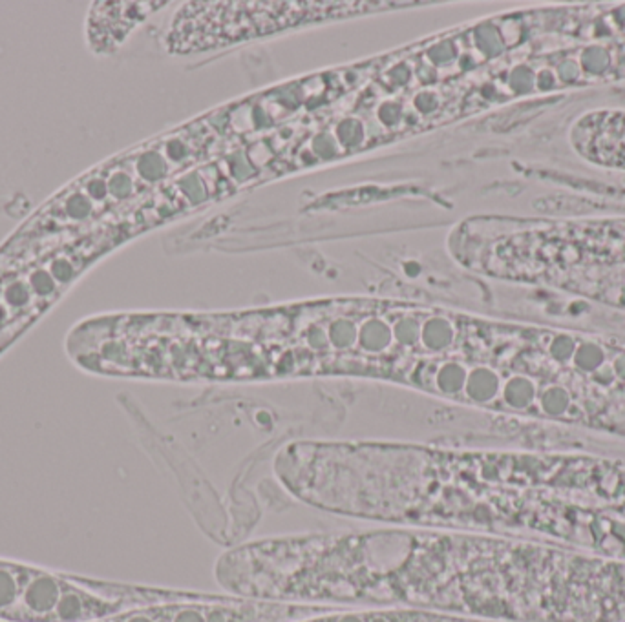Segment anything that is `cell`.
I'll use <instances>...</instances> for the list:
<instances>
[{
  "label": "cell",
  "instance_id": "obj_1",
  "mask_svg": "<svg viewBox=\"0 0 625 622\" xmlns=\"http://www.w3.org/2000/svg\"><path fill=\"white\" fill-rule=\"evenodd\" d=\"M124 239L110 225L30 237L11 234L0 246V355Z\"/></svg>",
  "mask_w": 625,
  "mask_h": 622
},
{
  "label": "cell",
  "instance_id": "obj_2",
  "mask_svg": "<svg viewBox=\"0 0 625 622\" xmlns=\"http://www.w3.org/2000/svg\"><path fill=\"white\" fill-rule=\"evenodd\" d=\"M70 575L26 566L22 590L6 622H53Z\"/></svg>",
  "mask_w": 625,
  "mask_h": 622
},
{
  "label": "cell",
  "instance_id": "obj_3",
  "mask_svg": "<svg viewBox=\"0 0 625 622\" xmlns=\"http://www.w3.org/2000/svg\"><path fill=\"white\" fill-rule=\"evenodd\" d=\"M450 615L392 608H326L285 622H450Z\"/></svg>",
  "mask_w": 625,
  "mask_h": 622
},
{
  "label": "cell",
  "instance_id": "obj_4",
  "mask_svg": "<svg viewBox=\"0 0 625 622\" xmlns=\"http://www.w3.org/2000/svg\"><path fill=\"white\" fill-rule=\"evenodd\" d=\"M26 564L0 559V621H8L20 590H22Z\"/></svg>",
  "mask_w": 625,
  "mask_h": 622
},
{
  "label": "cell",
  "instance_id": "obj_5",
  "mask_svg": "<svg viewBox=\"0 0 625 622\" xmlns=\"http://www.w3.org/2000/svg\"><path fill=\"white\" fill-rule=\"evenodd\" d=\"M532 396H534V389L525 378H514L503 389V400L512 409H525L532 402Z\"/></svg>",
  "mask_w": 625,
  "mask_h": 622
},
{
  "label": "cell",
  "instance_id": "obj_6",
  "mask_svg": "<svg viewBox=\"0 0 625 622\" xmlns=\"http://www.w3.org/2000/svg\"><path fill=\"white\" fill-rule=\"evenodd\" d=\"M543 407L545 411L554 414H560L565 411L567 407V396L565 392H562L560 389H553L550 392L543 396Z\"/></svg>",
  "mask_w": 625,
  "mask_h": 622
},
{
  "label": "cell",
  "instance_id": "obj_7",
  "mask_svg": "<svg viewBox=\"0 0 625 622\" xmlns=\"http://www.w3.org/2000/svg\"><path fill=\"white\" fill-rule=\"evenodd\" d=\"M602 362V352L596 347L585 345L578 355V364L584 365L585 369H593Z\"/></svg>",
  "mask_w": 625,
  "mask_h": 622
},
{
  "label": "cell",
  "instance_id": "obj_8",
  "mask_svg": "<svg viewBox=\"0 0 625 622\" xmlns=\"http://www.w3.org/2000/svg\"><path fill=\"white\" fill-rule=\"evenodd\" d=\"M571 350H572V343H571V341H569V340L558 341L556 347H554V352H556L558 358H567V356H569V352H571Z\"/></svg>",
  "mask_w": 625,
  "mask_h": 622
}]
</instances>
